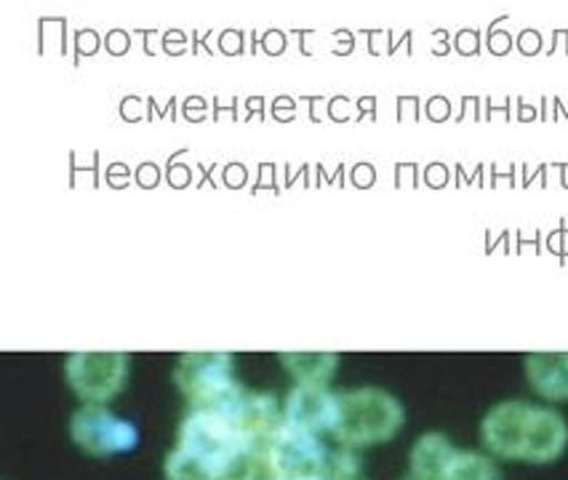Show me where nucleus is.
I'll use <instances>...</instances> for the list:
<instances>
[{
    "label": "nucleus",
    "instance_id": "nucleus-8",
    "mask_svg": "<svg viewBox=\"0 0 568 480\" xmlns=\"http://www.w3.org/2000/svg\"><path fill=\"white\" fill-rule=\"evenodd\" d=\"M339 409L342 396H336L326 385H296L286 398V417L283 419L318 436L323 430H334Z\"/></svg>",
    "mask_w": 568,
    "mask_h": 480
},
{
    "label": "nucleus",
    "instance_id": "nucleus-9",
    "mask_svg": "<svg viewBox=\"0 0 568 480\" xmlns=\"http://www.w3.org/2000/svg\"><path fill=\"white\" fill-rule=\"evenodd\" d=\"M568 446V425L558 411L539 409L534 406L528 417L526 440H524V462L547 464L555 462Z\"/></svg>",
    "mask_w": 568,
    "mask_h": 480
},
{
    "label": "nucleus",
    "instance_id": "nucleus-4",
    "mask_svg": "<svg viewBox=\"0 0 568 480\" xmlns=\"http://www.w3.org/2000/svg\"><path fill=\"white\" fill-rule=\"evenodd\" d=\"M129 366L131 360L125 353H72L64 374L78 398L102 406L123 390Z\"/></svg>",
    "mask_w": 568,
    "mask_h": 480
},
{
    "label": "nucleus",
    "instance_id": "nucleus-16",
    "mask_svg": "<svg viewBox=\"0 0 568 480\" xmlns=\"http://www.w3.org/2000/svg\"><path fill=\"white\" fill-rule=\"evenodd\" d=\"M361 462L349 449L328 451L326 467H323L321 480H358Z\"/></svg>",
    "mask_w": 568,
    "mask_h": 480
},
{
    "label": "nucleus",
    "instance_id": "nucleus-5",
    "mask_svg": "<svg viewBox=\"0 0 568 480\" xmlns=\"http://www.w3.org/2000/svg\"><path fill=\"white\" fill-rule=\"evenodd\" d=\"M70 436L78 449L97 459L134 451L139 443V430L134 425L97 404L83 406V409L72 413Z\"/></svg>",
    "mask_w": 568,
    "mask_h": 480
},
{
    "label": "nucleus",
    "instance_id": "nucleus-14",
    "mask_svg": "<svg viewBox=\"0 0 568 480\" xmlns=\"http://www.w3.org/2000/svg\"><path fill=\"white\" fill-rule=\"evenodd\" d=\"M163 472H166V480H222L220 472L211 470L206 462H201L193 453L182 449L169 453Z\"/></svg>",
    "mask_w": 568,
    "mask_h": 480
},
{
    "label": "nucleus",
    "instance_id": "nucleus-15",
    "mask_svg": "<svg viewBox=\"0 0 568 480\" xmlns=\"http://www.w3.org/2000/svg\"><path fill=\"white\" fill-rule=\"evenodd\" d=\"M446 480H501L499 467L478 451H459Z\"/></svg>",
    "mask_w": 568,
    "mask_h": 480
},
{
    "label": "nucleus",
    "instance_id": "nucleus-12",
    "mask_svg": "<svg viewBox=\"0 0 568 480\" xmlns=\"http://www.w3.org/2000/svg\"><path fill=\"white\" fill-rule=\"evenodd\" d=\"M281 364L300 385H326L334 377L339 358L334 353H283Z\"/></svg>",
    "mask_w": 568,
    "mask_h": 480
},
{
    "label": "nucleus",
    "instance_id": "nucleus-13",
    "mask_svg": "<svg viewBox=\"0 0 568 480\" xmlns=\"http://www.w3.org/2000/svg\"><path fill=\"white\" fill-rule=\"evenodd\" d=\"M222 480H283L277 472L270 446H248L241 457L230 464Z\"/></svg>",
    "mask_w": 568,
    "mask_h": 480
},
{
    "label": "nucleus",
    "instance_id": "nucleus-1",
    "mask_svg": "<svg viewBox=\"0 0 568 480\" xmlns=\"http://www.w3.org/2000/svg\"><path fill=\"white\" fill-rule=\"evenodd\" d=\"M403 406L398 398L379 387H361V390L342 392V409L336 419L334 438L347 449L385 443L403 427Z\"/></svg>",
    "mask_w": 568,
    "mask_h": 480
},
{
    "label": "nucleus",
    "instance_id": "nucleus-11",
    "mask_svg": "<svg viewBox=\"0 0 568 480\" xmlns=\"http://www.w3.org/2000/svg\"><path fill=\"white\" fill-rule=\"evenodd\" d=\"M526 377L541 398L568 400V353H531Z\"/></svg>",
    "mask_w": 568,
    "mask_h": 480
},
{
    "label": "nucleus",
    "instance_id": "nucleus-7",
    "mask_svg": "<svg viewBox=\"0 0 568 480\" xmlns=\"http://www.w3.org/2000/svg\"><path fill=\"white\" fill-rule=\"evenodd\" d=\"M531 404L526 400H505L486 413L480 425V438L486 449L501 459H524V440L528 417H531Z\"/></svg>",
    "mask_w": 568,
    "mask_h": 480
},
{
    "label": "nucleus",
    "instance_id": "nucleus-6",
    "mask_svg": "<svg viewBox=\"0 0 568 480\" xmlns=\"http://www.w3.org/2000/svg\"><path fill=\"white\" fill-rule=\"evenodd\" d=\"M270 453H273L283 480H321L328 459V449L315 432L288 422L277 427L273 440H270Z\"/></svg>",
    "mask_w": 568,
    "mask_h": 480
},
{
    "label": "nucleus",
    "instance_id": "nucleus-3",
    "mask_svg": "<svg viewBox=\"0 0 568 480\" xmlns=\"http://www.w3.org/2000/svg\"><path fill=\"white\" fill-rule=\"evenodd\" d=\"M235 360L230 353H184L174 381L193 409H216L237 390Z\"/></svg>",
    "mask_w": 568,
    "mask_h": 480
},
{
    "label": "nucleus",
    "instance_id": "nucleus-10",
    "mask_svg": "<svg viewBox=\"0 0 568 480\" xmlns=\"http://www.w3.org/2000/svg\"><path fill=\"white\" fill-rule=\"evenodd\" d=\"M457 457L452 440L440 432H427L412 449V476L414 480H446Z\"/></svg>",
    "mask_w": 568,
    "mask_h": 480
},
{
    "label": "nucleus",
    "instance_id": "nucleus-2",
    "mask_svg": "<svg viewBox=\"0 0 568 480\" xmlns=\"http://www.w3.org/2000/svg\"><path fill=\"white\" fill-rule=\"evenodd\" d=\"M251 446L246 432L230 413L216 409H193L180 425V446L176 449L193 453L195 459L206 462L211 470L224 472Z\"/></svg>",
    "mask_w": 568,
    "mask_h": 480
},
{
    "label": "nucleus",
    "instance_id": "nucleus-17",
    "mask_svg": "<svg viewBox=\"0 0 568 480\" xmlns=\"http://www.w3.org/2000/svg\"><path fill=\"white\" fill-rule=\"evenodd\" d=\"M358 480H361V478H358Z\"/></svg>",
    "mask_w": 568,
    "mask_h": 480
}]
</instances>
